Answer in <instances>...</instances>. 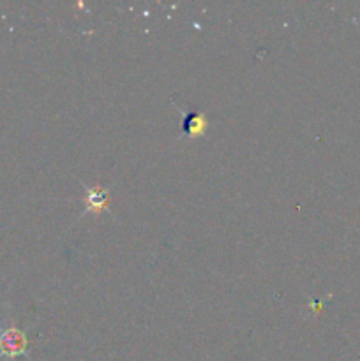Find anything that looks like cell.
<instances>
[{
  "mask_svg": "<svg viewBox=\"0 0 360 361\" xmlns=\"http://www.w3.org/2000/svg\"><path fill=\"white\" fill-rule=\"evenodd\" d=\"M28 341L27 335L18 328H7L0 334V356L6 358H16V356L27 355Z\"/></svg>",
  "mask_w": 360,
  "mask_h": 361,
  "instance_id": "6da1fadb",
  "label": "cell"
},
{
  "mask_svg": "<svg viewBox=\"0 0 360 361\" xmlns=\"http://www.w3.org/2000/svg\"><path fill=\"white\" fill-rule=\"evenodd\" d=\"M109 204V192L101 185L87 187V196H85V212L87 214L101 215Z\"/></svg>",
  "mask_w": 360,
  "mask_h": 361,
  "instance_id": "7a4b0ae2",
  "label": "cell"
},
{
  "mask_svg": "<svg viewBox=\"0 0 360 361\" xmlns=\"http://www.w3.org/2000/svg\"><path fill=\"white\" fill-rule=\"evenodd\" d=\"M207 118H205L203 113L191 111L189 115L184 118L182 122V130H186L191 137H198L207 130Z\"/></svg>",
  "mask_w": 360,
  "mask_h": 361,
  "instance_id": "3957f363",
  "label": "cell"
}]
</instances>
